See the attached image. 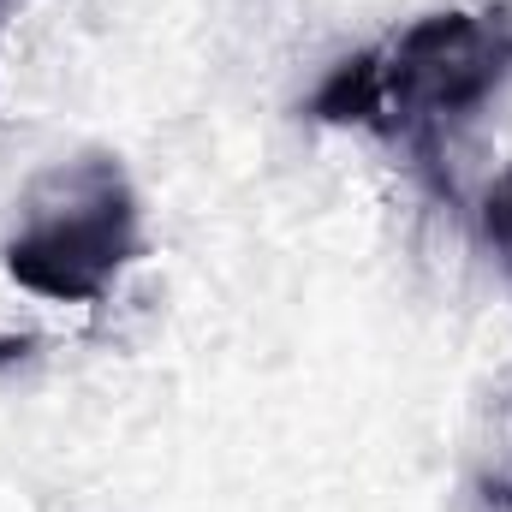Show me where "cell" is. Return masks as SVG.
Returning <instances> with one entry per match:
<instances>
[{
    "mask_svg": "<svg viewBox=\"0 0 512 512\" xmlns=\"http://www.w3.org/2000/svg\"><path fill=\"white\" fill-rule=\"evenodd\" d=\"M512 78V6L495 12H429L387 54H376V120L370 126L405 143L417 173L453 197L441 161L447 137L465 126Z\"/></svg>",
    "mask_w": 512,
    "mask_h": 512,
    "instance_id": "6da1fadb",
    "label": "cell"
},
{
    "mask_svg": "<svg viewBox=\"0 0 512 512\" xmlns=\"http://www.w3.org/2000/svg\"><path fill=\"white\" fill-rule=\"evenodd\" d=\"M143 256L137 197L114 155H84L30 191L24 227L6 239V274L54 304H96Z\"/></svg>",
    "mask_w": 512,
    "mask_h": 512,
    "instance_id": "7a4b0ae2",
    "label": "cell"
},
{
    "mask_svg": "<svg viewBox=\"0 0 512 512\" xmlns=\"http://www.w3.org/2000/svg\"><path fill=\"white\" fill-rule=\"evenodd\" d=\"M310 114L322 126H370L376 120V54H352L328 72V84L310 96Z\"/></svg>",
    "mask_w": 512,
    "mask_h": 512,
    "instance_id": "3957f363",
    "label": "cell"
},
{
    "mask_svg": "<svg viewBox=\"0 0 512 512\" xmlns=\"http://www.w3.org/2000/svg\"><path fill=\"white\" fill-rule=\"evenodd\" d=\"M483 233H489V245L501 256V268L512 274V167L489 185V197H483Z\"/></svg>",
    "mask_w": 512,
    "mask_h": 512,
    "instance_id": "277c9868",
    "label": "cell"
},
{
    "mask_svg": "<svg viewBox=\"0 0 512 512\" xmlns=\"http://www.w3.org/2000/svg\"><path fill=\"white\" fill-rule=\"evenodd\" d=\"M483 495H489V507H512V477H489Z\"/></svg>",
    "mask_w": 512,
    "mask_h": 512,
    "instance_id": "5b68a950",
    "label": "cell"
}]
</instances>
